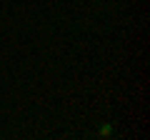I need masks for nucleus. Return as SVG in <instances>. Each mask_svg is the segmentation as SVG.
<instances>
[{"instance_id": "nucleus-1", "label": "nucleus", "mask_w": 150, "mask_h": 140, "mask_svg": "<svg viewBox=\"0 0 150 140\" xmlns=\"http://www.w3.org/2000/svg\"><path fill=\"white\" fill-rule=\"evenodd\" d=\"M110 133H112V125H110V123H105V125L100 128V135H103V138H108Z\"/></svg>"}]
</instances>
